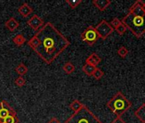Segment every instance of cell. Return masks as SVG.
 Masks as SVG:
<instances>
[{"label":"cell","mask_w":145,"mask_h":123,"mask_svg":"<svg viewBox=\"0 0 145 123\" xmlns=\"http://www.w3.org/2000/svg\"><path fill=\"white\" fill-rule=\"evenodd\" d=\"M27 44L50 65L70 45V42L52 23L46 22L28 40Z\"/></svg>","instance_id":"cell-1"},{"label":"cell","mask_w":145,"mask_h":123,"mask_svg":"<svg viewBox=\"0 0 145 123\" xmlns=\"http://www.w3.org/2000/svg\"><path fill=\"white\" fill-rule=\"evenodd\" d=\"M142 3L141 0L135 2L130 8L129 12L121 20V23L137 39L145 33V14L142 10Z\"/></svg>","instance_id":"cell-2"},{"label":"cell","mask_w":145,"mask_h":123,"mask_svg":"<svg viewBox=\"0 0 145 123\" xmlns=\"http://www.w3.org/2000/svg\"><path fill=\"white\" fill-rule=\"evenodd\" d=\"M107 107L118 117H121V115L131 107V103L121 92H118L107 103Z\"/></svg>","instance_id":"cell-3"},{"label":"cell","mask_w":145,"mask_h":123,"mask_svg":"<svg viewBox=\"0 0 145 123\" xmlns=\"http://www.w3.org/2000/svg\"><path fill=\"white\" fill-rule=\"evenodd\" d=\"M100 120L86 107L72 114L64 123H100Z\"/></svg>","instance_id":"cell-4"},{"label":"cell","mask_w":145,"mask_h":123,"mask_svg":"<svg viewBox=\"0 0 145 123\" xmlns=\"http://www.w3.org/2000/svg\"><path fill=\"white\" fill-rule=\"evenodd\" d=\"M80 38L88 45L91 46V45H93L98 40L99 36H98L95 27H92V26H90L81 33Z\"/></svg>","instance_id":"cell-5"},{"label":"cell","mask_w":145,"mask_h":123,"mask_svg":"<svg viewBox=\"0 0 145 123\" xmlns=\"http://www.w3.org/2000/svg\"><path fill=\"white\" fill-rule=\"evenodd\" d=\"M95 29H96V31H97L99 38H101L102 39H106L114 32V28L105 20H102L97 25V27H95Z\"/></svg>","instance_id":"cell-6"},{"label":"cell","mask_w":145,"mask_h":123,"mask_svg":"<svg viewBox=\"0 0 145 123\" xmlns=\"http://www.w3.org/2000/svg\"><path fill=\"white\" fill-rule=\"evenodd\" d=\"M12 114H16V112L7 101L3 100L0 102V122L8 115Z\"/></svg>","instance_id":"cell-7"},{"label":"cell","mask_w":145,"mask_h":123,"mask_svg":"<svg viewBox=\"0 0 145 123\" xmlns=\"http://www.w3.org/2000/svg\"><path fill=\"white\" fill-rule=\"evenodd\" d=\"M27 25L31 27L33 31H39L44 25V20L39 17L38 15H33L27 22Z\"/></svg>","instance_id":"cell-8"},{"label":"cell","mask_w":145,"mask_h":123,"mask_svg":"<svg viewBox=\"0 0 145 123\" xmlns=\"http://www.w3.org/2000/svg\"><path fill=\"white\" fill-rule=\"evenodd\" d=\"M33 8L27 3H24L18 8V13L20 14L21 16H22L24 18H26L29 15H31L33 13Z\"/></svg>","instance_id":"cell-9"},{"label":"cell","mask_w":145,"mask_h":123,"mask_svg":"<svg viewBox=\"0 0 145 123\" xmlns=\"http://www.w3.org/2000/svg\"><path fill=\"white\" fill-rule=\"evenodd\" d=\"M92 4L100 11H104L111 5V1L110 0H93Z\"/></svg>","instance_id":"cell-10"},{"label":"cell","mask_w":145,"mask_h":123,"mask_svg":"<svg viewBox=\"0 0 145 123\" xmlns=\"http://www.w3.org/2000/svg\"><path fill=\"white\" fill-rule=\"evenodd\" d=\"M19 22L15 18V17H10L8 21L5 22V27L10 31V32H15L18 27H19Z\"/></svg>","instance_id":"cell-11"},{"label":"cell","mask_w":145,"mask_h":123,"mask_svg":"<svg viewBox=\"0 0 145 123\" xmlns=\"http://www.w3.org/2000/svg\"><path fill=\"white\" fill-rule=\"evenodd\" d=\"M101 57L97 54V53H92L91 54L86 60V63H88L90 65H92L94 67H97L100 63H101Z\"/></svg>","instance_id":"cell-12"},{"label":"cell","mask_w":145,"mask_h":123,"mask_svg":"<svg viewBox=\"0 0 145 123\" xmlns=\"http://www.w3.org/2000/svg\"><path fill=\"white\" fill-rule=\"evenodd\" d=\"M134 114L142 123H145V103H144L134 112Z\"/></svg>","instance_id":"cell-13"},{"label":"cell","mask_w":145,"mask_h":123,"mask_svg":"<svg viewBox=\"0 0 145 123\" xmlns=\"http://www.w3.org/2000/svg\"><path fill=\"white\" fill-rule=\"evenodd\" d=\"M84 106H85V105H84L81 102H80L79 100H77V99L74 100V101H72V102L69 104V108H70L72 111H74V113L77 112V111H79L80 109H81Z\"/></svg>","instance_id":"cell-14"},{"label":"cell","mask_w":145,"mask_h":123,"mask_svg":"<svg viewBox=\"0 0 145 123\" xmlns=\"http://www.w3.org/2000/svg\"><path fill=\"white\" fill-rule=\"evenodd\" d=\"M97 67H94L92 65H90L88 63H85L82 67V71L88 76H92L93 73L95 72Z\"/></svg>","instance_id":"cell-15"},{"label":"cell","mask_w":145,"mask_h":123,"mask_svg":"<svg viewBox=\"0 0 145 123\" xmlns=\"http://www.w3.org/2000/svg\"><path fill=\"white\" fill-rule=\"evenodd\" d=\"M62 69L64 70V72L67 75H71L74 72L75 70V66L72 64L71 62H67V63L63 65Z\"/></svg>","instance_id":"cell-16"},{"label":"cell","mask_w":145,"mask_h":123,"mask_svg":"<svg viewBox=\"0 0 145 123\" xmlns=\"http://www.w3.org/2000/svg\"><path fill=\"white\" fill-rule=\"evenodd\" d=\"M0 123H19V119L16 114H12L5 118Z\"/></svg>","instance_id":"cell-17"},{"label":"cell","mask_w":145,"mask_h":123,"mask_svg":"<svg viewBox=\"0 0 145 123\" xmlns=\"http://www.w3.org/2000/svg\"><path fill=\"white\" fill-rule=\"evenodd\" d=\"M27 71H28L27 67L24 63H19V64L16 66V72L20 76L25 75L27 73Z\"/></svg>","instance_id":"cell-18"},{"label":"cell","mask_w":145,"mask_h":123,"mask_svg":"<svg viewBox=\"0 0 145 123\" xmlns=\"http://www.w3.org/2000/svg\"><path fill=\"white\" fill-rule=\"evenodd\" d=\"M13 42L16 45L21 46L27 42V39H25V37L22 34H17L13 38Z\"/></svg>","instance_id":"cell-19"},{"label":"cell","mask_w":145,"mask_h":123,"mask_svg":"<svg viewBox=\"0 0 145 123\" xmlns=\"http://www.w3.org/2000/svg\"><path fill=\"white\" fill-rule=\"evenodd\" d=\"M66 3L70 6L72 10H74L82 3V0H66Z\"/></svg>","instance_id":"cell-20"},{"label":"cell","mask_w":145,"mask_h":123,"mask_svg":"<svg viewBox=\"0 0 145 123\" xmlns=\"http://www.w3.org/2000/svg\"><path fill=\"white\" fill-rule=\"evenodd\" d=\"M117 53H118V55H119L121 58H125V57L128 55L129 50H127V48H126V47H125V46H121V47H120V48L118 49Z\"/></svg>","instance_id":"cell-21"},{"label":"cell","mask_w":145,"mask_h":123,"mask_svg":"<svg viewBox=\"0 0 145 123\" xmlns=\"http://www.w3.org/2000/svg\"><path fill=\"white\" fill-rule=\"evenodd\" d=\"M104 75V73H103V71L102 70V69H98L97 67V69H96V70H95V72L93 73V75H92V76L96 79V80H101L102 78H103V76Z\"/></svg>","instance_id":"cell-22"},{"label":"cell","mask_w":145,"mask_h":123,"mask_svg":"<svg viewBox=\"0 0 145 123\" xmlns=\"http://www.w3.org/2000/svg\"><path fill=\"white\" fill-rule=\"evenodd\" d=\"M110 24V26L114 28V29H116L119 26H120L122 23H121V21L119 19V18H117V17H114L112 21H111V22L109 23Z\"/></svg>","instance_id":"cell-23"},{"label":"cell","mask_w":145,"mask_h":123,"mask_svg":"<svg viewBox=\"0 0 145 123\" xmlns=\"http://www.w3.org/2000/svg\"><path fill=\"white\" fill-rule=\"evenodd\" d=\"M15 84H16L18 87H22V86H24L25 84H26V80H25L22 76H19L18 78L16 79Z\"/></svg>","instance_id":"cell-24"},{"label":"cell","mask_w":145,"mask_h":123,"mask_svg":"<svg viewBox=\"0 0 145 123\" xmlns=\"http://www.w3.org/2000/svg\"><path fill=\"white\" fill-rule=\"evenodd\" d=\"M117 33H118V34H120V35H123L125 32H126V30H127V28L125 27V25H123V24H121L120 26H119L116 29H114Z\"/></svg>","instance_id":"cell-25"},{"label":"cell","mask_w":145,"mask_h":123,"mask_svg":"<svg viewBox=\"0 0 145 123\" xmlns=\"http://www.w3.org/2000/svg\"><path fill=\"white\" fill-rule=\"evenodd\" d=\"M111 123H125V120L121 117H118L117 116Z\"/></svg>","instance_id":"cell-26"},{"label":"cell","mask_w":145,"mask_h":123,"mask_svg":"<svg viewBox=\"0 0 145 123\" xmlns=\"http://www.w3.org/2000/svg\"><path fill=\"white\" fill-rule=\"evenodd\" d=\"M48 123H61V122H60V120H59L57 118L53 117V118H51V119L48 121Z\"/></svg>","instance_id":"cell-27"},{"label":"cell","mask_w":145,"mask_h":123,"mask_svg":"<svg viewBox=\"0 0 145 123\" xmlns=\"http://www.w3.org/2000/svg\"><path fill=\"white\" fill-rule=\"evenodd\" d=\"M141 7H142V11H143V13L145 14V2H142V3Z\"/></svg>","instance_id":"cell-28"},{"label":"cell","mask_w":145,"mask_h":123,"mask_svg":"<svg viewBox=\"0 0 145 123\" xmlns=\"http://www.w3.org/2000/svg\"><path fill=\"white\" fill-rule=\"evenodd\" d=\"M100 123H102V122H100Z\"/></svg>","instance_id":"cell-29"}]
</instances>
